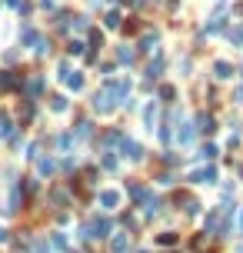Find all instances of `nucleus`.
<instances>
[{
	"mask_svg": "<svg viewBox=\"0 0 243 253\" xmlns=\"http://www.w3.org/2000/svg\"><path fill=\"white\" fill-rule=\"evenodd\" d=\"M54 247H57V250H67V236H63V233H54Z\"/></svg>",
	"mask_w": 243,
	"mask_h": 253,
	"instance_id": "obj_28",
	"label": "nucleus"
},
{
	"mask_svg": "<svg viewBox=\"0 0 243 253\" xmlns=\"http://www.w3.org/2000/svg\"><path fill=\"white\" fill-rule=\"evenodd\" d=\"M17 84H20V80H17V73H14V70L0 73V87H17Z\"/></svg>",
	"mask_w": 243,
	"mask_h": 253,
	"instance_id": "obj_15",
	"label": "nucleus"
},
{
	"mask_svg": "<svg viewBox=\"0 0 243 253\" xmlns=\"http://www.w3.org/2000/svg\"><path fill=\"white\" fill-rule=\"evenodd\" d=\"M213 77H217V80H226V77H233V67H230L226 60H217V63H213Z\"/></svg>",
	"mask_w": 243,
	"mask_h": 253,
	"instance_id": "obj_9",
	"label": "nucleus"
},
{
	"mask_svg": "<svg viewBox=\"0 0 243 253\" xmlns=\"http://www.w3.org/2000/svg\"><path fill=\"white\" fill-rule=\"evenodd\" d=\"M113 253H127V233L113 236Z\"/></svg>",
	"mask_w": 243,
	"mask_h": 253,
	"instance_id": "obj_19",
	"label": "nucleus"
},
{
	"mask_svg": "<svg viewBox=\"0 0 243 253\" xmlns=\"http://www.w3.org/2000/svg\"><path fill=\"white\" fill-rule=\"evenodd\" d=\"M140 253H147V250H140Z\"/></svg>",
	"mask_w": 243,
	"mask_h": 253,
	"instance_id": "obj_36",
	"label": "nucleus"
},
{
	"mask_svg": "<svg viewBox=\"0 0 243 253\" xmlns=\"http://www.w3.org/2000/svg\"><path fill=\"white\" fill-rule=\"evenodd\" d=\"M160 97H163V100H167V104H170V100L177 97V90H173V87H163V90H160Z\"/></svg>",
	"mask_w": 243,
	"mask_h": 253,
	"instance_id": "obj_29",
	"label": "nucleus"
},
{
	"mask_svg": "<svg viewBox=\"0 0 243 253\" xmlns=\"http://www.w3.org/2000/svg\"><path fill=\"white\" fill-rule=\"evenodd\" d=\"M157 243H160V247H173V243H177V233H160Z\"/></svg>",
	"mask_w": 243,
	"mask_h": 253,
	"instance_id": "obj_23",
	"label": "nucleus"
},
{
	"mask_svg": "<svg viewBox=\"0 0 243 253\" xmlns=\"http://www.w3.org/2000/svg\"><path fill=\"white\" fill-rule=\"evenodd\" d=\"M163 63H167V60H163V54H153V60L147 63V80H157V77L163 73Z\"/></svg>",
	"mask_w": 243,
	"mask_h": 253,
	"instance_id": "obj_4",
	"label": "nucleus"
},
{
	"mask_svg": "<svg viewBox=\"0 0 243 253\" xmlns=\"http://www.w3.org/2000/svg\"><path fill=\"white\" fill-rule=\"evenodd\" d=\"M74 30H77V34H87V30H90V20L83 17V14H80V17H74Z\"/></svg>",
	"mask_w": 243,
	"mask_h": 253,
	"instance_id": "obj_20",
	"label": "nucleus"
},
{
	"mask_svg": "<svg viewBox=\"0 0 243 253\" xmlns=\"http://www.w3.org/2000/svg\"><path fill=\"white\" fill-rule=\"evenodd\" d=\"M57 167H60L57 160H40V173H54Z\"/></svg>",
	"mask_w": 243,
	"mask_h": 253,
	"instance_id": "obj_24",
	"label": "nucleus"
},
{
	"mask_svg": "<svg viewBox=\"0 0 243 253\" xmlns=\"http://www.w3.org/2000/svg\"><path fill=\"white\" fill-rule=\"evenodd\" d=\"M117 60H120V63H133V50L130 47H120V50H117Z\"/></svg>",
	"mask_w": 243,
	"mask_h": 253,
	"instance_id": "obj_22",
	"label": "nucleus"
},
{
	"mask_svg": "<svg viewBox=\"0 0 243 253\" xmlns=\"http://www.w3.org/2000/svg\"><path fill=\"white\" fill-rule=\"evenodd\" d=\"M110 230H113L110 220H107V217H97V213H94V217L80 227V236H83V240H87V236H110Z\"/></svg>",
	"mask_w": 243,
	"mask_h": 253,
	"instance_id": "obj_1",
	"label": "nucleus"
},
{
	"mask_svg": "<svg viewBox=\"0 0 243 253\" xmlns=\"http://www.w3.org/2000/svg\"><path fill=\"white\" fill-rule=\"evenodd\" d=\"M67 73H70V63H67V60H60V63H57V77H60V80H63V77H67Z\"/></svg>",
	"mask_w": 243,
	"mask_h": 253,
	"instance_id": "obj_26",
	"label": "nucleus"
},
{
	"mask_svg": "<svg viewBox=\"0 0 243 253\" xmlns=\"http://www.w3.org/2000/svg\"><path fill=\"white\" fill-rule=\"evenodd\" d=\"M197 124H200L203 133H213V117H210V113H200V117H197Z\"/></svg>",
	"mask_w": 243,
	"mask_h": 253,
	"instance_id": "obj_18",
	"label": "nucleus"
},
{
	"mask_svg": "<svg viewBox=\"0 0 243 253\" xmlns=\"http://www.w3.org/2000/svg\"><path fill=\"white\" fill-rule=\"evenodd\" d=\"M190 180H197V183H213V180H217V167H203V170H193V173H190Z\"/></svg>",
	"mask_w": 243,
	"mask_h": 253,
	"instance_id": "obj_5",
	"label": "nucleus"
},
{
	"mask_svg": "<svg viewBox=\"0 0 243 253\" xmlns=\"http://www.w3.org/2000/svg\"><path fill=\"white\" fill-rule=\"evenodd\" d=\"M200 157H203V160H213V157H217V147H213V144H206L203 150H200Z\"/></svg>",
	"mask_w": 243,
	"mask_h": 253,
	"instance_id": "obj_25",
	"label": "nucleus"
},
{
	"mask_svg": "<svg viewBox=\"0 0 243 253\" xmlns=\"http://www.w3.org/2000/svg\"><path fill=\"white\" fill-rule=\"evenodd\" d=\"M100 203H103V207H120V193H117V190H103V193H100Z\"/></svg>",
	"mask_w": 243,
	"mask_h": 253,
	"instance_id": "obj_13",
	"label": "nucleus"
},
{
	"mask_svg": "<svg viewBox=\"0 0 243 253\" xmlns=\"http://www.w3.org/2000/svg\"><path fill=\"white\" fill-rule=\"evenodd\" d=\"M240 227H243V213H240Z\"/></svg>",
	"mask_w": 243,
	"mask_h": 253,
	"instance_id": "obj_35",
	"label": "nucleus"
},
{
	"mask_svg": "<svg viewBox=\"0 0 243 253\" xmlns=\"http://www.w3.org/2000/svg\"><path fill=\"white\" fill-rule=\"evenodd\" d=\"M143 124L147 126L157 124V104H147V107H143Z\"/></svg>",
	"mask_w": 243,
	"mask_h": 253,
	"instance_id": "obj_16",
	"label": "nucleus"
},
{
	"mask_svg": "<svg viewBox=\"0 0 243 253\" xmlns=\"http://www.w3.org/2000/svg\"><path fill=\"white\" fill-rule=\"evenodd\" d=\"M67 107H70V100H67V97H60V93H57L54 100H50V110H57V113H63Z\"/></svg>",
	"mask_w": 243,
	"mask_h": 253,
	"instance_id": "obj_17",
	"label": "nucleus"
},
{
	"mask_svg": "<svg viewBox=\"0 0 243 253\" xmlns=\"http://www.w3.org/2000/svg\"><path fill=\"white\" fill-rule=\"evenodd\" d=\"M103 167H107V170H117V157H103Z\"/></svg>",
	"mask_w": 243,
	"mask_h": 253,
	"instance_id": "obj_30",
	"label": "nucleus"
},
{
	"mask_svg": "<svg viewBox=\"0 0 243 253\" xmlns=\"http://www.w3.org/2000/svg\"><path fill=\"white\" fill-rule=\"evenodd\" d=\"M157 43H160V30H143L140 40H137L140 54H153V50H157Z\"/></svg>",
	"mask_w": 243,
	"mask_h": 253,
	"instance_id": "obj_3",
	"label": "nucleus"
},
{
	"mask_svg": "<svg viewBox=\"0 0 243 253\" xmlns=\"http://www.w3.org/2000/svg\"><path fill=\"white\" fill-rule=\"evenodd\" d=\"M23 93H27L30 100H34V97H40V93H43V77H30V80L23 84Z\"/></svg>",
	"mask_w": 243,
	"mask_h": 253,
	"instance_id": "obj_6",
	"label": "nucleus"
},
{
	"mask_svg": "<svg viewBox=\"0 0 243 253\" xmlns=\"http://www.w3.org/2000/svg\"><path fill=\"white\" fill-rule=\"evenodd\" d=\"M40 3H43V7H54V3H57V0H40Z\"/></svg>",
	"mask_w": 243,
	"mask_h": 253,
	"instance_id": "obj_34",
	"label": "nucleus"
},
{
	"mask_svg": "<svg viewBox=\"0 0 243 253\" xmlns=\"http://www.w3.org/2000/svg\"><path fill=\"white\" fill-rule=\"evenodd\" d=\"M120 23H123V17H120V10H107V14H103V27H107V30H117Z\"/></svg>",
	"mask_w": 243,
	"mask_h": 253,
	"instance_id": "obj_8",
	"label": "nucleus"
},
{
	"mask_svg": "<svg viewBox=\"0 0 243 253\" xmlns=\"http://www.w3.org/2000/svg\"><path fill=\"white\" fill-rule=\"evenodd\" d=\"M3 3H7V7H20V0H3Z\"/></svg>",
	"mask_w": 243,
	"mask_h": 253,
	"instance_id": "obj_32",
	"label": "nucleus"
},
{
	"mask_svg": "<svg viewBox=\"0 0 243 253\" xmlns=\"http://www.w3.org/2000/svg\"><path fill=\"white\" fill-rule=\"evenodd\" d=\"M70 20H74V14H70V10H57V14H54V27L67 30V27H70Z\"/></svg>",
	"mask_w": 243,
	"mask_h": 253,
	"instance_id": "obj_12",
	"label": "nucleus"
},
{
	"mask_svg": "<svg viewBox=\"0 0 243 253\" xmlns=\"http://www.w3.org/2000/svg\"><path fill=\"white\" fill-rule=\"evenodd\" d=\"M120 150H123V157H127V160H143V147L137 144V140H130L127 133L120 137Z\"/></svg>",
	"mask_w": 243,
	"mask_h": 253,
	"instance_id": "obj_2",
	"label": "nucleus"
},
{
	"mask_svg": "<svg viewBox=\"0 0 243 253\" xmlns=\"http://www.w3.org/2000/svg\"><path fill=\"white\" fill-rule=\"evenodd\" d=\"M193 137H197V126L190 124V120H183V130H180V144H190Z\"/></svg>",
	"mask_w": 243,
	"mask_h": 253,
	"instance_id": "obj_14",
	"label": "nucleus"
},
{
	"mask_svg": "<svg viewBox=\"0 0 243 253\" xmlns=\"http://www.w3.org/2000/svg\"><path fill=\"white\" fill-rule=\"evenodd\" d=\"M233 104H243V87H240L237 93H233Z\"/></svg>",
	"mask_w": 243,
	"mask_h": 253,
	"instance_id": "obj_31",
	"label": "nucleus"
},
{
	"mask_svg": "<svg viewBox=\"0 0 243 253\" xmlns=\"http://www.w3.org/2000/svg\"><path fill=\"white\" fill-rule=\"evenodd\" d=\"M226 40H230L233 47H243V23H233V27L226 30Z\"/></svg>",
	"mask_w": 243,
	"mask_h": 253,
	"instance_id": "obj_10",
	"label": "nucleus"
},
{
	"mask_svg": "<svg viewBox=\"0 0 243 253\" xmlns=\"http://www.w3.org/2000/svg\"><path fill=\"white\" fill-rule=\"evenodd\" d=\"M70 144H74V137H70V133H60V137H57V147H63V150H67Z\"/></svg>",
	"mask_w": 243,
	"mask_h": 253,
	"instance_id": "obj_27",
	"label": "nucleus"
},
{
	"mask_svg": "<svg viewBox=\"0 0 243 253\" xmlns=\"http://www.w3.org/2000/svg\"><path fill=\"white\" fill-rule=\"evenodd\" d=\"M90 133H94V124H90V120H80V124H77V137H90Z\"/></svg>",
	"mask_w": 243,
	"mask_h": 253,
	"instance_id": "obj_21",
	"label": "nucleus"
},
{
	"mask_svg": "<svg viewBox=\"0 0 243 253\" xmlns=\"http://www.w3.org/2000/svg\"><path fill=\"white\" fill-rule=\"evenodd\" d=\"M220 30H226V17H223V14H213L210 23L203 27V34H220Z\"/></svg>",
	"mask_w": 243,
	"mask_h": 253,
	"instance_id": "obj_7",
	"label": "nucleus"
},
{
	"mask_svg": "<svg viewBox=\"0 0 243 253\" xmlns=\"http://www.w3.org/2000/svg\"><path fill=\"white\" fill-rule=\"evenodd\" d=\"M63 80H67V87H70V90H83V73H80V70H70Z\"/></svg>",
	"mask_w": 243,
	"mask_h": 253,
	"instance_id": "obj_11",
	"label": "nucleus"
},
{
	"mask_svg": "<svg viewBox=\"0 0 243 253\" xmlns=\"http://www.w3.org/2000/svg\"><path fill=\"white\" fill-rule=\"evenodd\" d=\"M130 3H133V7H143V3H147V0H130Z\"/></svg>",
	"mask_w": 243,
	"mask_h": 253,
	"instance_id": "obj_33",
	"label": "nucleus"
}]
</instances>
